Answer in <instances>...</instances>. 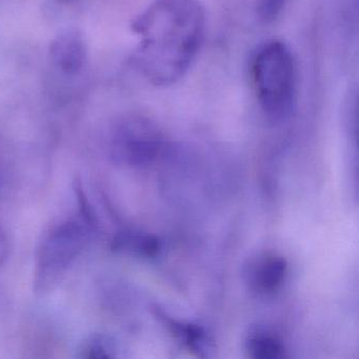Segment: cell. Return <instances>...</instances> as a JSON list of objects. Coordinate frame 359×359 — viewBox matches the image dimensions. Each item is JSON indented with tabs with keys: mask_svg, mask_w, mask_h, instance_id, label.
<instances>
[{
	"mask_svg": "<svg viewBox=\"0 0 359 359\" xmlns=\"http://www.w3.org/2000/svg\"><path fill=\"white\" fill-rule=\"evenodd\" d=\"M133 29L142 37L140 70L153 85L168 87L186 74L201 50L205 11L198 0H155Z\"/></svg>",
	"mask_w": 359,
	"mask_h": 359,
	"instance_id": "6da1fadb",
	"label": "cell"
},
{
	"mask_svg": "<svg viewBox=\"0 0 359 359\" xmlns=\"http://www.w3.org/2000/svg\"><path fill=\"white\" fill-rule=\"evenodd\" d=\"M252 79L264 115L274 123L287 119L296 100V67L289 48L278 41L262 45L252 62Z\"/></svg>",
	"mask_w": 359,
	"mask_h": 359,
	"instance_id": "7a4b0ae2",
	"label": "cell"
},
{
	"mask_svg": "<svg viewBox=\"0 0 359 359\" xmlns=\"http://www.w3.org/2000/svg\"><path fill=\"white\" fill-rule=\"evenodd\" d=\"M156 126L144 118H131L121 125L114 138L115 158L133 167L148 165L163 147Z\"/></svg>",
	"mask_w": 359,
	"mask_h": 359,
	"instance_id": "3957f363",
	"label": "cell"
},
{
	"mask_svg": "<svg viewBox=\"0 0 359 359\" xmlns=\"http://www.w3.org/2000/svg\"><path fill=\"white\" fill-rule=\"evenodd\" d=\"M89 231L81 224L68 222L58 226L43 243L39 256V270L43 276L53 278L72 260L87 243Z\"/></svg>",
	"mask_w": 359,
	"mask_h": 359,
	"instance_id": "277c9868",
	"label": "cell"
},
{
	"mask_svg": "<svg viewBox=\"0 0 359 359\" xmlns=\"http://www.w3.org/2000/svg\"><path fill=\"white\" fill-rule=\"evenodd\" d=\"M50 53L62 72L76 74L83 69L87 55L83 35L74 29L64 31L52 41Z\"/></svg>",
	"mask_w": 359,
	"mask_h": 359,
	"instance_id": "5b68a950",
	"label": "cell"
},
{
	"mask_svg": "<svg viewBox=\"0 0 359 359\" xmlns=\"http://www.w3.org/2000/svg\"><path fill=\"white\" fill-rule=\"evenodd\" d=\"M112 248L118 251H131L146 257H153L158 253L161 243L152 235L123 232L115 237Z\"/></svg>",
	"mask_w": 359,
	"mask_h": 359,
	"instance_id": "8992f818",
	"label": "cell"
},
{
	"mask_svg": "<svg viewBox=\"0 0 359 359\" xmlns=\"http://www.w3.org/2000/svg\"><path fill=\"white\" fill-rule=\"evenodd\" d=\"M247 350L255 359H280L285 357V348L280 340L272 334L258 331L248 338Z\"/></svg>",
	"mask_w": 359,
	"mask_h": 359,
	"instance_id": "52a82bcc",
	"label": "cell"
},
{
	"mask_svg": "<svg viewBox=\"0 0 359 359\" xmlns=\"http://www.w3.org/2000/svg\"><path fill=\"white\" fill-rule=\"evenodd\" d=\"M287 262L280 257H271L259 264L255 272V283L264 292H272L283 283Z\"/></svg>",
	"mask_w": 359,
	"mask_h": 359,
	"instance_id": "ba28073f",
	"label": "cell"
},
{
	"mask_svg": "<svg viewBox=\"0 0 359 359\" xmlns=\"http://www.w3.org/2000/svg\"><path fill=\"white\" fill-rule=\"evenodd\" d=\"M170 327L174 333L184 340V344L195 352H207L209 348V339L201 327L194 325H182L175 321H170Z\"/></svg>",
	"mask_w": 359,
	"mask_h": 359,
	"instance_id": "9c48e42d",
	"label": "cell"
},
{
	"mask_svg": "<svg viewBox=\"0 0 359 359\" xmlns=\"http://www.w3.org/2000/svg\"><path fill=\"white\" fill-rule=\"evenodd\" d=\"M81 353L86 358H110L114 356V346L107 336L96 335L86 342Z\"/></svg>",
	"mask_w": 359,
	"mask_h": 359,
	"instance_id": "30bf717a",
	"label": "cell"
},
{
	"mask_svg": "<svg viewBox=\"0 0 359 359\" xmlns=\"http://www.w3.org/2000/svg\"><path fill=\"white\" fill-rule=\"evenodd\" d=\"M287 0H259L258 14L262 20L266 22H273L278 18L285 8Z\"/></svg>",
	"mask_w": 359,
	"mask_h": 359,
	"instance_id": "8fae6325",
	"label": "cell"
}]
</instances>
